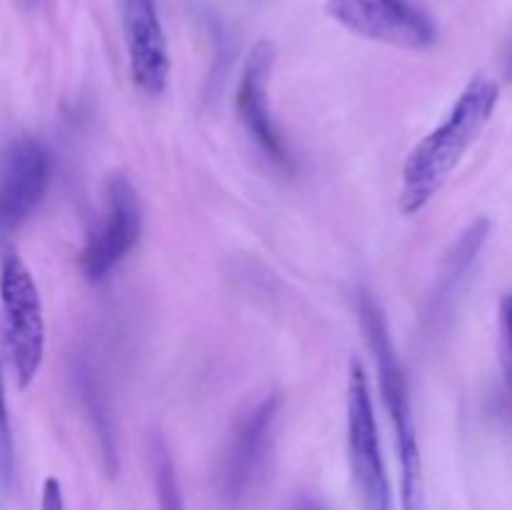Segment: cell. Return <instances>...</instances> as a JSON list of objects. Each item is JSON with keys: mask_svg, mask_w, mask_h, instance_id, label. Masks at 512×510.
Instances as JSON below:
<instances>
[{"mask_svg": "<svg viewBox=\"0 0 512 510\" xmlns=\"http://www.w3.org/2000/svg\"><path fill=\"white\" fill-rule=\"evenodd\" d=\"M143 233V208L138 190L125 173L105 180L103 210L78 253V268L90 283L108 278L138 245Z\"/></svg>", "mask_w": 512, "mask_h": 510, "instance_id": "obj_5", "label": "cell"}, {"mask_svg": "<svg viewBox=\"0 0 512 510\" xmlns=\"http://www.w3.org/2000/svg\"><path fill=\"white\" fill-rule=\"evenodd\" d=\"M508 78L512 80V40H510V50H508Z\"/></svg>", "mask_w": 512, "mask_h": 510, "instance_id": "obj_16", "label": "cell"}, {"mask_svg": "<svg viewBox=\"0 0 512 510\" xmlns=\"http://www.w3.org/2000/svg\"><path fill=\"white\" fill-rule=\"evenodd\" d=\"M355 310H358L365 343L375 358L380 398H383L385 413H388L390 428L395 435V448H398L400 510H428L423 455H420V440L418 430H415L408 378H405L403 363H400L393 335H390L388 315L368 288L355 290Z\"/></svg>", "mask_w": 512, "mask_h": 510, "instance_id": "obj_2", "label": "cell"}, {"mask_svg": "<svg viewBox=\"0 0 512 510\" xmlns=\"http://www.w3.org/2000/svg\"><path fill=\"white\" fill-rule=\"evenodd\" d=\"M500 338H503V363L512 383V293L500 300Z\"/></svg>", "mask_w": 512, "mask_h": 510, "instance_id": "obj_13", "label": "cell"}, {"mask_svg": "<svg viewBox=\"0 0 512 510\" xmlns=\"http://www.w3.org/2000/svg\"><path fill=\"white\" fill-rule=\"evenodd\" d=\"M280 408H283V395L268 393L245 413H240L238 423L233 425L215 473V495L223 510H240L258 488L268 453L273 448V430Z\"/></svg>", "mask_w": 512, "mask_h": 510, "instance_id": "obj_4", "label": "cell"}, {"mask_svg": "<svg viewBox=\"0 0 512 510\" xmlns=\"http://www.w3.org/2000/svg\"><path fill=\"white\" fill-rule=\"evenodd\" d=\"M288 510H325V508L320 505L318 498H313V495H298V498H293V503L288 505Z\"/></svg>", "mask_w": 512, "mask_h": 510, "instance_id": "obj_15", "label": "cell"}, {"mask_svg": "<svg viewBox=\"0 0 512 510\" xmlns=\"http://www.w3.org/2000/svg\"><path fill=\"white\" fill-rule=\"evenodd\" d=\"M40 510H65L63 485L58 478H45L43 490H40Z\"/></svg>", "mask_w": 512, "mask_h": 510, "instance_id": "obj_14", "label": "cell"}, {"mask_svg": "<svg viewBox=\"0 0 512 510\" xmlns=\"http://www.w3.org/2000/svg\"><path fill=\"white\" fill-rule=\"evenodd\" d=\"M348 460L365 510H393L388 468L380 448L378 420L368 375L358 358L348 368Z\"/></svg>", "mask_w": 512, "mask_h": 510, "instance_id": "obj_6", "label": "cell"}, {"mask_svg": "<svg viewBox=\"0 0 512 510\" xmlns=\"http://www.w3.org/2000/svg\"><path fill=\"white\" fill-rule=\"evenodd\" d=\"M53 180V153L38 138H20L0 160V235L18 230L43 203Z\"/></svg>", "mask_w": 512, "mask_h": 510, "instance_id": "obj_9", "label": "cell"}, {"mask_svg": "<svg viewBox=\"0 0 512 510\" xmlns=\"http://www.w3.org/2000/svg\"><path fill=\"white\" fill-rule=\"evenodd\" d=\"M275 68V45L270 40H258L250 48L240 70L238 90H235V108L243 123L245 133L250 135L260 153L283 173H293L295 158L288 148V140L280 133L275 123L273 108H270V78Z\"/></svg>", "mask_w": 512, "mask_h": 510, "instance_id": "obj_8", "label": "cell"}, {"mask_svg": "<svg viewBox=\"0 0 512 510\" xmlns=\"http://www.w3.org/2000/svg\"><path fill=\"white\" fill-rule=\"evenodd\" d=\"M0 310L5 325V350L20 390L40 373L45 358V315L33 273L15 250L0 260Z\"/></svg>", "mask_w": 512, "mask_h": 510, "instance_id": "obj_3", "label": "cell"}, {"mask_svg": "<svg viewBox=\"0 0 512 510\" xmlns=\"http://www.w3.org/2000/svg\"><path fill=\"white\" fill-rule=\"evenodd\" d=\"M498 100L500 88L495 80L478 75L465 85L443 123L430 130L405 158L398 193L400 213L418 215L428 208L490 123Z\"/></svg>", "mask_w": 512, "mask_h": 510, "instance_id": "obj_1", "label": "cell"}, {"mask_svg": "<svg viewBox=\"0 0 512 510\" xmlns=\"http://www.w3.org/2000/svg\"><path fill=\"white\" fill-rule=\"evenodd\" d=\"M15 475V443L13 428H10L8 415V398H5V375H3V358H0V490L8 493L13 485Z\"/></svg>", "mask_w": 512, "mask_h": 510, "instance_id": "obj_12", "label": "cell"}, {"mask_svg": "<svg viewBox=\"0 0 512 510\" xmlns=\"http://www.w3.org/2000/svg\"><path fill=\"white\" fill-rule=\"evenodd\" d=\"M148 463H150V475H153L155 495H158V508L160 510H185L173 453H170L168 443H165V438L160 433H150Z\"/></svg>", "mask_w": 512, "mask_h": 510, "instance_id": "obj_11", "label": "cell"}, {"mask_svg": "<svg viewBox=\"0 0 512 510\" xmlns=\"http://www.w3.org/2000/svg\"><path fill=\"white\" fill-rule=\"evenodd\" d=\"M23 3H25V5H28V8H35V5H38V3H40V0H23Z\"/></svg>", "mask_w": 512, "mask_h": 510, "instance_id": "obj_17", "label": "cell"}, {"mask_svg": "<svg viewBox=\"0 0 512 510\" xmlns=\"http://www.w3.org/2000/svg\"><path fill=\"white\" fill-rule=\"evenodd\" d=\"M330 20L373 43L425 50L438 40L435 20L413 0H325Z\"/></svg>", "mask_w": 512, "mask_h": 510, "instance_id": "obj_7", "label": "cell"}, {"mask_svg": "<svg viewBox=\"0 0 512 510\" xmlns=\"http://www.w3.org/2000/svg\"><path fill=\"white\" fill-rule=\"evenodd\" d=\"M128 73L135 88L148 98H158L168 90L170 50L160 23L155 0H120Z\"/></svg>", "mask_w": 512, "mask_h": 510, "instance_id": "obj_10", "label": "cell"}]
</instances>
